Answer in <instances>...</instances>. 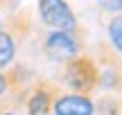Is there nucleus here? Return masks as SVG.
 Listing matches in <instances>:
<instances>
[{"mask_svg": "<svg viewBox=\"0 0 122 115\" xmlns=\"http://www.w3.org/2000/svg\"><path fill=\"white\" fill-rule=\"evenodd\" d=\"M0 115H18V108H14V106L2 108V111H0Z\"/></svg>", "mask_w": 122, "mask_h": 115, "instance_id": "11", "label": "nucleus"}, {"mask_svg": "<svg viewBox=\"0 0 122 115\" xmlns=\"http://www.w3.org/2000/svg\"><path fill=\"white\" fill-rule=\"evenodd\" d=\"M59 93H61V88L54 81L43 79V77H34L20 106L25 111V115H50Z\"/></svg>", "mask_w": 122, "mask_h": 115, "instance_id": "4", "label": "nucleus"}, {"mask_svg": "<svg viewBox=\"0 0 122 115\" xmlns=\"http://www.w3.org/2000/svg\"><path fill=\"white\" fill-rule=\"evenodd\" d=\"M30 34L27 11H11L5 16V25L0 29V70L14 66L18 54V45Z\"/></svg>", "mask_w": 122, "mask_h": 115, "instance_id": "2", "label": "nucleus"}, {"mask_svg": "<svg viewBox=\"0 0 122 115\" xmlns=\"http://www.w3.org/2000/svg\"><path fill=\"white\" fill-rule=\"evenodd\" d=\"M106 34H109V43L111 48L122 57V14H115L106 25Z\"/></svg>", "mask_w": 122, "mask_h": 115, "instance_id": "8", "label": "nucleus"}, {"mask_svg": "<svg viewBox=\"0 0 122 115\" xmlns=\"http://www.w3.org/2000/svg\"><path fill=\"white\" fill-rule=\"evenodd\" d=\"M50 115H54V113H50Z\"/></svg>", "mask_w": 122, "mask_h": 115, "instance_id": "13", "label": "nucleus"}, {"mask_svg": "<svg viewBox=\"0 0 122 115\" xmlns=\"http://www.w3.org/2000/svg\"><path fill=\"white\" fill-rule=\"evenodd\" d=\"M41 52L50 61H68L84 52V29H48L41 41Z\"/></svg>", "mask_w": 122, "mask_h": 115, "instance_id": "3", "label": "nucleus"}, {"mask_svg": "<svg viewBox=\"0 0 122 115\" xmlns=\"http://www.w3.org/2000/svg\"><path fill=\"white\" fill-rule=\"evenodd\" d=\"M36 11L48 29H79L77 14L66 0H36Z\"/></svg>", "mask_w": 122, "mask_h": 115, "instance_id": "5", "label": "nucleus"}, {"mask_svg": "<svg viewBox=\"0 0 122 115\" xmlns=\"http://www.w3.org/2000/svg\"><path fill=\"white\" fill-rule=\"evenodd\" d=\"M122 111V102L113 95H106V97L97 99L95 102V113H102V115H120Z\"/></svg>", "mask_w": 122, "mask_h": 115, "instance_id": "9", "label": "nucleus"}, {"mask_svg": "<svg viewBox=\"0 0 122 115\" xmlns=\"http://www.w3.org/2000/svg\"><path fill=\"white\" fill-rule=\"evenodd\" d=\"M97 66H100V88L106 93H122V57L106 45H97Z\"/></svg>", "mask_w": 122, "mask_h": 115, "instance_id": "6", "label": "nucleus"}, {"mask_svg": "<svg viewBox=\"0 0 122 115\" xmlns=\"http://www.w3.org/2000/svg\"><path fill=\"white\" fill-rule=\"evenodd\" d=\"M54 115H95V102L88 95L59 93L52 106Z\"/></svg>", "mask_w": 122, "mask_h": 115, "instance_id": "7", "label": "nucleus"}, {"mask_svg": "<svg viewBox=\"0 0 122 115\" xmlns=\"http://www.w3.org/2000/svg\"><path fill=\"white\" fill-rule=\"evenodd\" d=\"M97 7L102 9V11L111 14V16H115V14H122V0H95Z\"/></svg>", "mask_w": 122, "mask_h": 115, "instance_id": "10", "label": "nucleus"}, {"mask_svg": "<svg viewBox=\"0 0 122 115\" xmlns=\"http://www.w3.org/2000/svg\"><path fill=\"white\" fill-rule=\"evenodd\" d=\"M59 81L70 93L91 97L100 88V66H97L95 57L88 52H81L77 57L63 61L59 68Z\"/></svg>", "mask_w": 122, "mask_h": 115, "instance_id": "1", "label": "nucleus"}, {"mask_svg": "<svg viewBox=\"0 0 122 115\" xmlns=\"http://www.w3.org/2000/svg\"><path fill=\"white\" fill-rule=\"evenodd\" d=\"M0 111H2V108H0Z\"/></svg>", "mask_w": 122, "mask_h": 115, "instance_id": "14", "label": "nucleus"}, {"mask_svg": "<svg viewBox=\"0 0 122 115\" xmlns=\"http://www.w3.org/2000/svg\"><path fill=\"white\" fill-rule=\"evenodd\" d=\"M5 16H7V14H5V11H0V29H2V25H5Z\"/></svg>", "mask_w": 122, "mask_h": 115, "instance_id": "12", "label": "nucleus"}]
</instances>
